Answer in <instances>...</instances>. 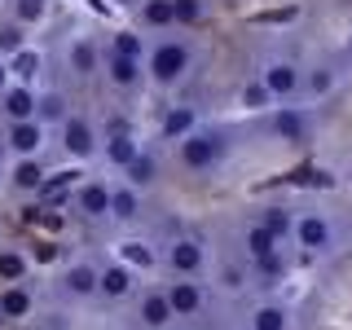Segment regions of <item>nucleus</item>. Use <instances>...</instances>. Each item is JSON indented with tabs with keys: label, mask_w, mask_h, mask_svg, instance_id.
I'll return each instance as SVG.
<instances>
[{
	"label": "nucleus",
	"mask_w": 352,
	"mask_h": 330,
	"mask_svg": "<svg viewBox=\"0 0 352 330\" xmlns=\"http://www.w3.org/2000/svg\"><path fill=\"white\" fill-rule=\"evenodd\" d=\"M22 330H36V326H22Z\"/></svg>",
	"instance_id": "45"
},
{
	"label": "nucleus",
	"mask_w": 352,
	"mask_h": 330,
	"mask_svg": "<svg viewBox=\"0 0 352 330\" xmlns=\"http://www.w3.org/2000/svg\"><path fill=\"white\" fill-rule=\"evenodd\" d=\"M348 58H352V36H348Z\"/></svg>",
	"instance_id": "43"
},
{
	"label": "nucleus",
	"mask_w": 352,
	"mask_h": 330,
	"mask_svg": "<svg viewBox=\"0 0 352 330\" xmlns=\"http://www.w3.org/2000/svg\"><path fill=\"white\" fill-rule=\"evenodd\" d=\"M22 273H27V260H22L18 251H0V278H5V282H18Z\"/></svg>",
	"instance_id": "30"
},
{
	"label": "nucleus",
	"mask_w": 352,
	"mask_h": 330,
	"mask_svg": "<svg viewBox=\"0 0 352 330\" xmlns=\"http://www.w3.org/2000/svg\"><path fill=\"white\" fill-rule=\"evenodd\" d=\"M115 53H124V58H141V36L119 31V36H115Z\"/></svg>",
	"instance_id": "32"
},
{
	"label": "nucleus",
	"mask_w": 352,
	"mask_h": 330,
	"mask_svg": "<svg viewBox=\"0 0 352 330\" xmlns=\"http://www.w3.org/2000/svg\"><path fill=\"white\" fill-rule=\"evenodd\" d=\"M71 62H75V75H93V66H97V53H93V44L80 40L71 49Z\"/></svg>",
	"instance_id": "29"
},
{
	"label": "nucleus",
	"mask_w": 352,
	"mask_h": 330,
	"mask_svg": "<svg viewBox=\"0 0 352 330\" xmlns=\"http://www.w3.org/2000/svg\"><path fill=\"white\" fill-rule=\"evenodd\" d=\"M137 154H141V150H137V141L124 137V132H119V137L106 146V159H110V163H119V168H128V163L137 159Z\"/></svg>",
	"instance_id": "20"
},
{
	"label": "nucleus",
	"mask_w": 352,
	"mask_h": 330,
	"mask_svg": "<svg viewBox=\"0 0 352 330\" xmlns=\"http://www.w3.org/2000/svg\"><path fill=\"white\" fill-rule=\"evenodd\" d=\"M185 71H190V49H185L181 40H163L159 49L150 53V75H154V84H176Z\"/></svg>",
	"instance_id": "2"
},
{
	"label": "nucleus",
	"mask_w": 352,
	"mask_h": 330,
	"mask_svg": "<svg viewBox=\"0 0 352 330\" xmlns=\"http://www.w3.org/2000/svg\"><path fill=\"white\" fill-rule=\"evenodd\" d=\"M273 132H278L282 141H291V146H304L313 128H308V115H304V110L286 106V110H278V115H273Z\"/></svg>",
	"instance_id": "4"
},
{
	"label": "nucleus",
	"mask_w": 352,
	"mask_h": 330,
	"mask_svg": "<svg viewBox=\"0 0 352 330\" xmlns=\"http://www.w3.org/2000/svg\"><path fill=\"white\" fill-rule=\"evenodd\" d=\"M220 278H225V286H229V291H238V286L247 282V278H242V269H234V264H229V269L220 273Z\"/></svg>",
	"instance_id": "37"
},
{
	"label": "nucleus",
	"mask_w": 352,
	"mask_h": 330,
	"mask_svg": "<svg viewBox=\"0 0 352 330\" xmlns=\"http://www.w3.org/2000/svg\"><path fill=\"white\" fill-rule=\"evenodd\" d=\"M88 5H93V9H106V0H88Z\"/></svg>",
	"instance_id": "41"
},
{
	"label": "nucleus",
	"mask_w": 352,
	"mask_h": 330,
	"mask_svg": "<svg viewBox=\"0 0 352 330\" xmlns=\"http://www.w3.org/2000/svg\"><path fill=\"white\" fill-rule=\"evenodd\" d=\"M62 286L71 295H93V291H102V273H93L88 264H71L66 278H62Z\"/></svg>",
	"instance_id": "9"
},
{
	"label": "nucleus",
	"mask_w": 352,
	"mask_h": 330,
	"mask_svg": "<svg viewBox=\"0 0 352 330\" xmlns=\"http://www.w3.org/2000/svg\"><path fill=\"white\" fill-rule=\"evenodd\" d=\"M168 264H172V273H198L203 269V247H198L194 238H176L172 247H168Z\"/></svg>",
	"instance_id": "6"
},
{
	"label": "nucleus",
	"mask_w": 352,
	"mask_h": 330,
	"mask_svg": "<svg viewBox=\"0 0 352 330\" xmlns=\"http://www.w3.org/2000/svg\"><path fill=\"white\" fill-rule=\"evenodd\" d=\"M264 84H269L273 97H295V93H300V66H295V62H269Z\"/></svg>",
	"instance_id": "5"
},
{
	"label": "nucleus",
	"mask_w": 352,
	"mask_h": 330,
	"mask_svg": "<svg viewBox=\"0 0 352 330\" xmlns=\"http://www.w3.org/2000/svg\"><path fill=\"white\" fill-rule=\"evenodd\" d=\"M5 322H9V317H5V308H0V326H5Z\"/></svg>",
	"instance_id": "42"
},
{
	"label": "nucleus",
	"mask_w": 352,
	"mask_h": 330,
	"mask_svg": "<svg viewBox=\"0 0 352 330\" xmlns=\"http://www.w3.org/2000/svg\"><path fill=\"white\" fill-rule=\"evenodd\" d=\"M251 330H291V313L282 304H260L251 317Z\"/></svg>",
	"instance_id": "15"
},
{
	"label": "nucleus",
	"mask_w": 352,
	"mask_h": 330,
	"mask_svg": "<svg viewBox=\"0 0 352 330\" xmlns=\"http://www.w3.org/2000/svg\"><path fill=\"white\" fill-rule=\"evenodd\" d=\"M220 159H225V137H220V132H190V137L181 141V163L190 172H207Z\"/></svg>",
	"instance_id": "1"
},
{
	"label": "nucleus",
	"mask_w": 352,
	"mask_h": 330,
	"mask_svg": "<svg viewBox=\"0 0 352 330\" xmlns=\"http://www.w3.org/2000/svg\"><path fill=\"white\" fill-rule=\"evenodd\" d=\"M176 5V22H198L203 18V5H198V0H172Z\"/></svg>",
	"instance_id": "34"
},
{
	"label": "nucleus",
	"mask_w": 352,
	"mask_h": 330,
	"mask_svg": "<svg viewBox=\"0 0 352 330\" xmlns=\"http://www.w3.org/2000/svg\"><path fill=\"white\" fill-rule=\"evenodd\" d=\"M36 260H40V264H49V260H58V247H49V242H44V247H36Z\"/></svg>",
	"instance_id": "39"
},
{
	"label": "nucleus",
	"mask_w": 352,
	"mask_h": 330,
	"mask_svg": "<svg viewBox=\"0 0 352 330\" xmlns=\"http://www.w3.org/2000/svg\"><path fill=\"white\" fill-rule=\"evenodd\" d=\"M14 185H18V190H40V185H44V168L31 163V159H22L18 172H14Z\"/></svg>",
	"instance_id": "25"
},
{
	"label": "nucleus",
	"mask_w": 352,
	"mask_h": 330,
	"mask_svg": "<svg viewBox=\"0 0 352 330\" xmlns=\"http://www.w3.org/2000/svg\"><path fill=\"white\" fill-rule=\"evenodd\" d=\"M141 18H146L150 27H168V22H176V5L172 0H150V5L141 9Z\"/></svg>",
	"instance_id": "23"
},
{
	"label": "nucleus",
	"mask_w": 352,
	"mask_h": 330,
	"mask_svg": "<svg viewBox=\"0 0 352 330\" xmlns=\"http://www.w3.org/2000/svg\"><path fill=\"white\" fill-rule=\"evenodd\" d=\"M124 172H128V181H132V185H150V181H154V172H159V163H154L150 154H137V159H132Z\"/></svg>",
	"instance_id": "24"
},
{
	"label": "nucleus",
	"mask_w": 352,
	"mask_h": 330,
	"mask_svg": "<svg viewBox=\"0 0 352 330\" xmlns=\"http://www.w3.org/2000/svg\"><path fill=\"white\" fill-rule=\"evenodd\" d=\"M269 102H273V93H269V84H264V80L242 88V106H247V110H264Z\"/></svg>",
	"instance_id": "27"
},
{
	"label": "nucleus",
	"mask_w": 352,
	"mask_h": 330,
	"mask_svg": "<svg viewBox=\"0 0 352 330\" xmlns=\"http://www.w3.org/2000/svg\"><path fill=\"white\" fill-rule=\"evenodd\" d=\"M190 132H194V110L190 106L168 110V119H163V137H168V141H185Z\"/></svg>",
	"instance_id": "16"
},
{
	"label": "nucleus",
	"mask_w": 352,
	"mask_h": 330,
	"mask_svg": "<svg viewBox=\"0 0 352 330\" xmlns=\"http://www.w3.org/2000/svg\"><path fill=\"white\" fill-rule=\"evenodd\" d=\"M44 141V128L36 124V119H22V124H14V132H9V146H14L18 154H36Z\"/></svg>",
	"instance_id": "11"
},
{
	"label": "nucleus",
	"mask_w": 352,
	"mask_h": 330,
	"mask_svg": "<svg viewBox=\"0 0 352 330\" xmlns=\"http://www.w3.org/2000/svg\"><path fill=\"white\" fill-rule=\"evenodd\" d=\"M260 225L264 229H269V234L273 238H286V234H291V212H282V207H264V216H260Z\"/></svg>",
	"instance_id": "22"
},
{
	"label": "nucleus",
	"mask_w": 352,
	"mask_h": 330,
	"mask_svg": "<svg viewBox=\"0 0 352 330\" xmlns=\"http://www.w3.org/2000/svg\"><path fill=\"white\" fill-rule=\"evenodd\" d=\"M137 190H115V194H110V216H115V220H132V216H137Z\"/></svg>",
	"instance_id": "21"
},
{
	"label": "nucleus",
	"mask_w": 352,
	"mask_h": 330,
	"mask_svg": "<svg viewBox=\"0 0 352 330\" xmlns=\"http://www.w3.org/2000/svg\"><path fill=\"white\" fill-rule=\"evenodd\" d=\"M0 49H5V53H22V31L18 27H0Z\"/></svg>",
	"instance_id": "35"
},
{
	"label": "nucleus",
	"mask_w": 352,
	"mask_h": 330,
	"mask_svg": "<svg viewBox=\"0 0 352 330\" xmlns=\"http://www.w3.org/2000/svg\"><path fill=\"white\" fill-rule=\"evenodd\" d=\"M9 71H14L18 80H36V75H40V53H31V49L14 53V62H9Z\"/></svg>",
	"instance_id": "26"
},
{
	"label": "nucleus",
	"mask_w": 352,
	"mask_h": 330,
	"mask_svg": "<svg viewBox=\"0 0 352 330\" xmlns=\"http://www.w3.org/2000/svg\"><path fill=\"white\" fill-rule=\"evenodd\" d=\"M330 88H335V71H330V66H317V71L308 75V93H313V97H326Z\"/></svg>",
	"instance_id": "31"
},
{
	"label": "nucleus",
	"mask_w": 352,
	"mask_h": 330,
	"mask_svg": "<svg viewBox=\"0 0 352 330\" xmlns=\"http://www.w3.org/2000/svg\"><path fill=\"white\" fill-rule=\"evenodd\" d=\"M247 256L256 260V264L269 260V256H278V238H273L264 225H251V229H247Z\"/></svg>",
	"instance_id": "14"
},
{
	"label": "nucleus",
	"mask_w": 352,
	"mask_h": 330,
	"mask_svg": "<svg viewBox=\"0 0 352 330\" xmlns=\"http://www.w3.org/2000/svg\"><path fill=\"white\" fill-rule=\"evenodd\" d=\"M36 93L31 88H9L5 93V110L14 115V124H22V119H36Z\"/></svg>",
	"instance_id": "13"
},
{
	"label": "nucleus",
	"mask_w": 352,
	"mask_h": 330,
	"mask_svg": "<svg viewBox=\"0 0 352 330\" xmlns=\"http://www.w3.org/2000/svg\"><path fill=\"white\" fill-rule=\"evenodd\" d=\"M348 5H352V0H348Z\"/></svg>",
	"instance_id": "46"
},
{
	"label": "nucleus",
	"mask_w": 352,
	"mask_h": 330,
	"mask_svg": "<svg viewBox=\"0 0 352 330\" xmlns=\"http://www.w3.org/2000/svg\"><path fill=\"white\" fill-rule=\"evenodd\" d=\"M137 317H141V322H146L150 330H163L176 313H172L168 295H146V300H141V313H137Z\"/></svg>",
	"instance_id": "10"
},
{
	"label": "nucleus",
	"mask_w": 352,
	"mask_h": 330,
	"mask_svg": "<svg viewBox=\"0 0 352 330\" xmlns=\"http://www.w3.org/2000/svg\"><path fill=\"white\" fill-rule=\"evenodd\" d=\"M168 304L176 317H194L198 308H203V291H198L194 282H172L168 286Z\"/></svg>",
	"instance_id": "7"
},
{
	"label": "nucleus",
	"mask_w": 352,
	"mask_h": 330,
	"mask_svg": "<svg viewBox=\"0 0 352 330\" xmlns=\"http://www.w3.org/2000/svg\"><path fill=\"white\" fill-rule=\"evenodd\" d=\"M5 80H9V66H5V62H0V88H5Z\"/></svg>",
	"instance_id": "40"
},
{
	"label": "nucleus",
	"mask_w": 352,
	"mask_h": 330,
	"mask_svg": "<svg viewBox=\"0 0 352 330\" xmlns=\"http://www.w3.org/2000/svg\"><path fill=\"white\" fill-rule=\"evenodd\" d=\"M0 308H5V317H27L31 313V295L22 291V286H9V291H0Z\"/></svg>",
	"instance_id": "19"
},
{
	"label": "nucleus",
	"mask_w": 352,
	"mask_h": 330,
	"mask_svg": "<svg viewBox=\"0 0 352 330\" xmlns=\"http://www.w3.org/2000/svg\"><path fill=\"white\" fill-rule=\"evenodd\" d=\"M44 0H18V22H40L44 18Z\"/></svg>",
	"instance_id": "33"
},
{
	"label": "nucleus",
	"mask_w": 352,
	"mask_h": 330,
	"mask_svg": "<svg viewBox=\"0 0 352 330\" xmlns=\"http://www.w3.org/2000/svg\"><path fill=\"white\" fill-rule=\"evenodd\" d=\"M106 75H110L119 88H132V84L141 80V58H124V53H115V58L106 62Z\"/></svg>",
	"instance_id": "12"
},
{
	"label": "nucleus",
	"mask_w": 352,
	"mask_h": 330,
	"mask_svg": "<svg viewBox=\"0 0 352 330\" xmlns=\"http://www.w3.org/2000/svg\"><path fill=\"white\" fill-rule=\"evenodd\" d=\"M110 194L115 190H106V185H84L80 190V212L84 216H106L110 212Z\"/></svg>",
	"instance_id": "17"
},
{
	"label": "nucleus",
	"mask_w": 352,
	"mask_h": 330,
	"mask_svg": "<svg viewBox=\"0 0 352 330\" xmlns=\"http://www.w3.org/2000/svg\"><path fill=\"white\" fill-rule=\"evenodd\" d=\"M75 176H80V172H58V176H49V181H44V185H40V190H44V194H62V190H66V185H71V181H75Z\"/></svg>",
	"instance_id": "36"
},
{
	"label": "nucleus",
	"mask_w": 352,
	"mask_h": 330,
	"mask_svg": "<svg viewBox=\"0 0 352 330\" xmlns=\"http://www.w3.org/2000/svg\"><path fill=\"white\" fill-rule=\"evenodd\" d=\"M62 141H66V150H71L75 159H88V154H93V128H88L84 119H66Z\"/></svg>",
	"instance_id": "8"
},
{
	"label": "nucleus",
	"mask_w": 352,
	"mask_h": 330,
	"mask_svg": "<svg viewBox=\"0 0 352 330\" xmlns=\"http://www.w3.org/2000/svg\"><path fill=\"white\" fill-rule=\"evenodd\" d=\"M128 291H132V273L124 269V264H110V269L102 273V295H110V300H124Z\"/></svg>",
	"instance_id": "18"
},
{
	"label": "nucleus",
	"mask_w": 352,
	"mask_h": 330,
	"mask_svg": "<svg viewBox=\"0 0 352 330\" xmlns=\"http://www.w3.org/2000/svg\"><path fill=\"white\" fill-rule=\"evenodd\" d=\"M295 238H300L304 251H330V242H335V229H330L326 216L308 212V216L295 220Z\"/></svg>",
	"instance_id": "3"
},
{
	"label": "nucleus",
	"mask_w": 352,
	"mask_h": 330,
	"mask_svg": "<svg viewBox=\"0 0 352 330\" xmlns=\"http://www.w3.org/2000/svg\"><path fill=\"white\" fill-rule=\"evenodd\" d=\"M40 110H44V115H62V102H58V97H44V102H40Z\"/></svg>",
	"instance_id": "38"
},
{
	"label": "nucleus",
	"mask_w": 352,
	"mask_h": 330,
	"mask_svg": "<svg viewBox=\"0 0 352 330\" xmlns=\"http://www.w3.org/2000/svg\"><path fill=\"white\" fill-rule=\"evenodd\" d=\"M119 256H124L128 264H137V269H150V264H154V251L146 247V242H124Z\"/></svg>",
	"instance_id": "28"
},
{
	"label": "nucleus",
	"mask_w": 352,
	"mask_h": 330,
	"mask_svg": "<svg viewBox=\"0 0 352 330\" xmlns=\"http://www.w3.org/2000/svg\"><path fill=\"white\" fill-rule=\"evenodd\" d=\"M0 159H5V141H0Z\"/></svg>",
	"instance_id": "44"
}]
</instances>
